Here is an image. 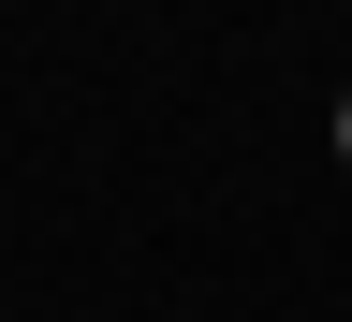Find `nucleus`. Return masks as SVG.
<instances>
[{"instance_id": "obj_1", "label": "nucleus", "mask_w": 352, "mask_h": 322, "mask_svg": "<svg viewBox=\"0 0 352 322\" xmlns=\"http://www.w3.org/2000/svg\"><path fill=\"white\" fill-rule=\"evenodd\" d=\"M338 176H352V88H338Z\"/></svg>"}]
</instances>
